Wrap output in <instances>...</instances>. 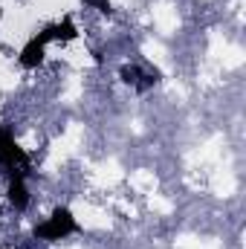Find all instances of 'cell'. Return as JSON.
<instances>
[{
    "mask_svg": "<svg viewBox=\"0 0 246 249\" xmlns=\"http://www.w3.org/2000/svg\"><path fill=\"white\" fill-rule=\"evenodd\" d=\"M75 232H78V220L72 217V212L67 206L53 209V214L44 223L35 226V238L38 241H64V238H70Z\"/></svg>",
    "mask_w": 246,
    "mask_h": 249,
    "instance_id": "1",
    "label": "cell"
},
{
    "mask_svg": "<svg viewBox=\"0 0 246 249\" xmlns=\"http://www.w3.org/2000/svg\"><path fill=\"white\" fill-rule=\"evenodd\" d=\"M0 165L9 174H20V177H29V168H32L26 151L15 142L9 127H0Z\"/></svg>",
    "mask_w": 246,
    "mask_h": 249,
    "instance_id": "2",
    "label": "cell"
},
{
    "mask_svg": "<svg viewBox=\"0 0 246 249\" xmlns=\"http://www.w3.org/2000/svg\"><path fill=\"white\" fill-rule=\"evenodd\" d=\"M119 78H122L127 87H133L136 93H148L154 84H159V70H142V67H136V64H124L122 70H119Z\"/></svg>",
    "mask_w": 246,
    "mask_h": 249,
    "instance_id": "3",
    "label": "cell"
},
{
    "mask_svg": "<svg viewBox=\"0 0 246 249\" xmlns=\"http://www.w3.org/2000/svg\"><path fill=\"white\" fill-rule=\"evenodd\" d=\"M38 38H41L44 44H53V41L67 44V41H75V38H78V26L72 23V18H61L58 23H50L47 29H41Z\"/></svg>",
    "mask_w": 246,
    "mask_h": 249,
    "instance_id": "4",
    "label": "cell"
},
{
    "mask_svg": "<svg viewBox=\"0 0 246 249\" xmlns=\"http://www.w3.org/2000/svg\"><path fill=\"white\" fill-rule=\"evenodd\" d=\"M44 55H47V44L35 35V38H29V41H26V47L20 50L18 61H20V67H23V70H35L38 64L44 61Z\"/></svg>",
    "mask_w": 246,
    "mask_h": 249,
    "instance_id": "5",
    "label": "cell"
},
{
    "mask_svg": "<svg viewBox=\"0 0 246 249\" xmlns=\"http://www.w3.org/2000/svg\"><path fill=\"white\" fill-rule=\"evenodd\" d=\"M9 203L18 209V212H23L26 206H29V188H26V177H20V174H12L9 177Z\"/></svg>",
    "mask_w": 246,
    "mask_h": 249,
    "instance_id": "6",
    "label": "cell"
},
{
    "mask_svg": "<svg viewBox=\"0 0 246 249\" xmlns=\"http://www.w3.org/2000/svg\"><path fill=\"white\" fill-rule=\"evenodd\" d=\"M87 6H93V9H99L102 15H113V3L110 0H84Z\"/></svg>",
    "mask_w": 246,
    "mask_h": 249,
    "instance_id": "7",
    "label": "cell"
},
{
    "mask_svg": "<svg viewBox=\"0 0 246 249\" xmlns=\"http://www.w3.org/2000/svg\"><path fill=\"white\" fill-rule=\"evenodd\" d=\"M0 18H3V9H0Z\"/></svg>",
    "mask_w": 246,
    "mask_h": 249,
    "instance_id": "8",
    "label": "cell"
}]
</instances>
